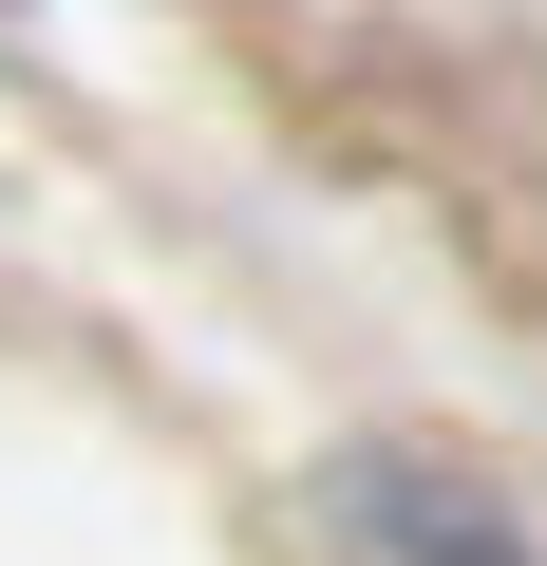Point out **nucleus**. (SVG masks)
Here are the masks:
<instances>
[{
  "label": "nucleus",
  "mask_w": 547,
  "mask_h": 566,
  "mask_svg": "<svg viewBox=\"0 0 547 566\" xmlns=\"http://www.w3.org/2000/svg\"><path fill=\"white\" fill-rule=\"evenodd\" d=\"M322 528H340V566H528V528L472 472H434V453H340Z\"/></svg>",
  "instance_id": "1"
}]
</instances>
